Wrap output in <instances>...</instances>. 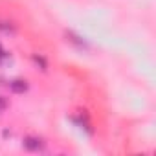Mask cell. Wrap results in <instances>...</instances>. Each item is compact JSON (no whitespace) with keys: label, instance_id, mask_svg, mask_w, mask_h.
<instances>
[{"label":"cell","instance_id":"obj_2","mask_svg":"<svg viewBox=\"0 0 156 156\" xmlns=\"http://www.w3.org/2000/svg\"><path fill=\"white\" fill-rule=\"evenodd\" d=\"M24 147L28 151H39L42 147V141L35 136H28V138H24Z\"/></svg>","mask_w":156,"mask_h":156},{"label":"cell","instance_id":"obj_3","mask_svg":"<svg viewBox=\"0 0 156 156\" xmlns=\"http://www.w3.org/2000/svg\"><path fill=\"white\" fill-rule=\"evenodd\" d=\"M6 108H8V99L4 96H0V112H4Z\"/></svg>","mask_w":156,"mask_h":156},{"label":"cell","instance_id":"obj_1","mask_svg":"<svg viewBox=\"0 0 156 156\" xmlns=\"http://www.w3.org/2000/svg\"><path fill=\"white\" fill-rule=\"evenodd\" d=\"M9 90L15 92V94H24L28 90V83L24 79H15V81L9 83Z\"/></svg>","mask_w":156,"mask_h":156},{"label":"cell","instance_id":"obj_6","mask_svg":"<svg viewBox=\"0 0 156 156\" xmlns=\"http://www.w3.org/2000/svg\"><path fill=\"white\" fill-rule=\"evenodd\" d=\"M4 57H6V51L2 50V46H0V59H4Z\"/></svg>","mask_w":156,"mask_h":156},{"label":"cell","instance_id":"obj_5","mask_svg":"<svg viewBox=\"0 0 156 156\" xmlns=\"http://www.w3.org/2000/svg\"><path fill=\"white\" fill-rule=\"evenodd\" d=\"M0 31H11V26L6 22H0Z\"/></svg>","mask_w":156,"mask_h":156},{"label":"cell","instance_id":"obj_4","mask_svg":"<svg viewBox=\"0 0 156 156\" xmlns=\"http://www.w3.org/2000/svg\"><path fill=\"white\" fill-rule=\"evenodd\" d=\"M33 61H35L37 64H41V66H42V70H46V62H44V59H42V57H37V55H33Z\"/></svg>","mask_w":156,"mask_h":156}]
</instances>
